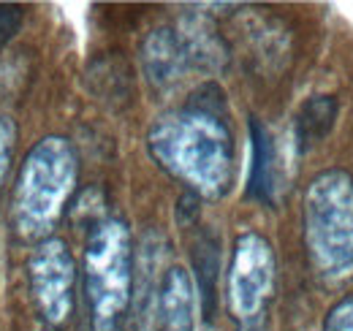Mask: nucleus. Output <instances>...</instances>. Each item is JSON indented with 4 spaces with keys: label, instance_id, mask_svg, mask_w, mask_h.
I'll list each match as a JSON object with an SVG mask.
<instances>
[{
    "label": "nucleus",
    "instance_id": "0eeeda50",
    "mask_svg": "<svg viewBox=\"0 0 353 331\" xmlns=\"http://www.w3.org/2000/svg\"><path fill=\"white\" fill-rule=\"evenodd\" d=\"M141 63L150 84L158 90H172L182 79L185 68L190 66L185 43L172 28H158L147 36L141 46Z\"/></svg>",
    "mask_w": 353,
    "mask_h": 331
},
{
    "label": "nucleus",
    "instance_id": "4468645a",
    "mask_svg": "<svg viewBox=\"0 0 353 331\" xmlns=\"http://www.w3.org/2000/svg\"><path fill=\"white\" fill-rule=\"evenodd\" d=\"M323 331H353V296L340 299L329 310V315L323 321Z\"/></svg>",
    "mask_w": 353,
    "mask_h": 331
},
{
    "label": "nucleus",
    "instance_id": "ddd939ff",
    "mask_svg": "<svg viewBox=\"0 0 353 331\" xmlns=\"http://www.w3.org/2000/svg\"><path fill=\"white\" fill-rule=\"evenodd\" d=\"M22 19H25V6H17V3L0 6V52L17 36V30L22 28Z\"/></svg>",
    "mask_w": 353,
    "mask_h": 331
},
{
    "label": "nucleus",
    "instance_id": "6e6552de",
    "mask_svg": "<svg viewBox=\"0 0 353 331\" xmlns=\"http://www.w3.org/2000/svg\"><path fill=\"white\" fill-rule=\"evenodd\" d=\"M158 331H193V283L182 266H172L158 288Z\"/></svg>",
    "mask_w": 353,
    "mask_h": 331
},
{
    "label": "nucleus",
    "instance_id": "9d476101",
    "mask_svg": "<svg viewBox=\"0 0 353 331\" xmlns=\"http://www.w3.org/2000/svg\"><path fill=\"white\" fill-rule=\"evenodd\" d=\"M340 114V103L334 95H312L296 112V150L299 155L310 152L315 144H321L329 130L334 128V120Z\"/></svg>",
    "mask_w": 353,
    "mask_h": 331
},
{
    "label": "nucleus",
    "instance_id": "39448f33",
    "mask_svg": "<svg viewBox=\"0 0 353 331\" xmlns=\"http://www.w3.org/2000/svg\"><path fill=\"white\" fill-rule=\"evenodd\" d=\"M28 280L39 318L49 329H63L74 315L77 263L68 245L57 237L39 242L28 258Z\"/></svg>",
    "mask_w": 353,
    "mask_h": 331
},
{
    "label": "nucleus",
    "instance_id": "f257e3e1",
    "mask_svg": "<svg viewBox=\"0 0 353 331\" xmlns=\"http://www.w3.org/2000/svg\"><path fill=\"white\" fill-rule=\"evenodd\" d=\"M150 152L169 174L188 185V193L221 199L234 179V141L225 114L188 103L158 117L147 136Z\"/></svg>",
    "mask_w": 353,
    "mask_h": 331
},
{
    "label": "nucleus",
    "instance_id": "f8f14e48",
    "mask_svg": "<svg viewBox=\"0 0 353 331\" xmlns=\"http://www.w3.org/2000/svg\"><path fill=\"white\" fill-rule=\"evenodd\" d=\"M14 147H17V125L11 117L0 114V193H3V182H6L8 166L14 158Z\"/></svg>",
    "mask_w": 353,
    "mask_h": 331
},
{
    "label": "nucleus",
    "instance_id": "423d86ee",
    "mask_svg": "<svg viewBox=\"0 0 353 331\" xmlns=\"http://www.w3.org/2000/svg\"><path fill=\"white\" fill-rule=\"evenodd\" d=\"M274 290V252L261 234H242L234 245L228 269V307L236 321L261 318Z\"/></svg>",
    "mask_w": 353,
    "mask_h": 331
},
{
    "label": "nucleus",
    "instance_id": "20e7f679",
    "mask_svg": "<svg viewBox=\"0 0 353 331\" xmlns=\"http://www.w3.org/2000/svg\"><path fill=\"white\" fill-rule=\"evenodd\" d=\"M305 239L315 266L329 277L353 274V177L318 174L305 196Z\"/></svg>",
    "mask_w": 353,
    "mask_h": 331
},
{
    "label": "nucleus",
    "instance_id": "9b49d317",
    "mask_svg": "<svg viewBox=\"0 0 353 331\" xmlns=\"http://www.w3.org/2000/svg\"><path fill=\"white\" fill-rule=\"evenodd\" d=\"M193 266H196V277H199V288H201V310L204 318L212 321L215 318V299H218V269H221V250L218 239L210 231H201L193 239Z\"/></svg>",
    "mask_w": 353,
    "mask_h": 331
},
{
    "label": "nucleus",
    "instance_id": "1a4fd4ad",
    "mask_svg": "<svg viewBox=\"0 0 353 331\" xmlns=\"http://www.w3.org/2000/svg\"><path fill=\"white\" fill-rule=\"evenodd\" d=\"M250 141H253V166L248 196L264 204H274L277 196V150L274 139L259 117H250Z\"/></svg>",
    "mask_w": 353,
    "mask_h": 331
},
{
    "label": "nucleus",
    "instance_id": "f03ea898",
    "mask_svg": "<svg viewBox=\"0 0 353 331\" xmlns=\"http://www.w3.org/2000/svg\"><path fill=\"white\" fill-rule=\"evenodd\" d=\"M77 188V152L68 139L46 136L22 161L14 188V225L25 239H49Z\"/></svg>",
    "mask_w": 353,
    "mask_h": 331
},
{
    "label": "nucleus",
    "instance_id": "7ed1b4c3",
    "mask_svg": "<svg viewBox=\"0 0 353 331\" xmlns=\"http://www.w3.org/2000/svg\"><path fill=\"white\" fill-rule=\"evenodd\" d=\"M131 231L123 220H103L90 231L85 250V293L92 331H120L133 299Z\"/></svg>",
    "mask_w": 353,
    "mask_h": 331
}]
</instances>
